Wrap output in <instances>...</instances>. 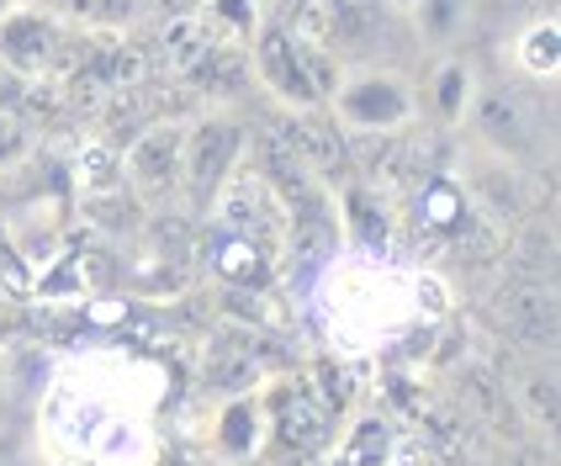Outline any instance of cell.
Listing matches in <instances>:
<instances>
[{
  "instance_id": "cell-1",
  "label": "cell",
  "mask_w": 561,
  "mask_h": 466,
  "mask_svg": "<svg viewBox=\"0 0 561 466\" xmlns=\"http://www.w3.org/2000/svg\"><path fill=\"white\" fill-rule=\"evenodd\" d=\"M329 106L350 133H392V127H403L413 117V91L392 69H366L355 80H340Z\"/></svg>"
},
{
  "instance_id": "cell-2",
  "label": "cell",
  "mask_w": 561,
  "mask_h": 466,
  "mask_svg": "<svg viewBox=\"0 0 561 466\" xmlns=\"http://www.w3.org/2000/svg\"><path fill=\"white\" fill-rule=\"evenodd\" d=\"M244 155V127L228 117H202V123L181 133V186H191L196 202H218L228 175L239 170Z\"/></svg>"
},
{
  "instance_id": "cell-3",
  "label": "cell",
  "mask_w": 561,
  "mask_h": 466,
  "mask_svg": "<svg viewBox=\"0 0 561 466\" xmlns=\"http://www.w3.org/2000/svg\"><path fill=\"white\" fill-rule=\"evenodd\" d=\"M123 175L133 181V191L144 202H164L181 191V127L154 123L133 138V149L123 159Z\"/></svg>"
},
{
  "instance_id": "cell-4",
  "label": "cell",
  "mask_w": 561,
  "mask_h": 466,
  "mask_svg": "<svg viewBox=\"0 0 561 466\" xmlns=\"http://www.w3.org/2000/svg\"><path fill=\"white\" fill-rule=\"evenodd\" d=\"M477 133L499 159H525L540 144V112L519 91H488L477 95Z\"/></svg>"
},
{
  "instance_id": "cell-5",
  "label": "cell",
  "mask_w": 561,
  "mask_h": 466,
  "mask_svg": "<svg viewBox=\"0 0 561 466\" xmlns=\"http://www.w3.org/2000/svg\"><path fill=\"white\" fill-rule=\"evenodd\" d=\"M254 64H260L265 86H271L286 106H297V112L323 106V95H318V86H312V75H308V54H302V43H297L286 27L260 32V43H254Z\"/></svg>"
},
{
  "instance_id": "cell-6",
  "label": "cell",
  "mask_w": 561,
  "mask_h": 466,
  "mask_svg": "<svg viewBox=\"0 0 561 466\" xmlns=\"http://www.w3.org/2000/svg\"><path fill=\"white\" fill-rule=\"evenodd\" d=\"M59 54V22L48 11H32V5H11L5 22H0V64H11L16 75H43Z\"/></svg>"
},
{
  "instance_id": "cell-7",
  "label": "cell",
  "mask_w": 561,
  "mask_h": 466,
  "mask_svg": "<svg viewBox=\"0 0 561 466\" xmlns=\"http://www.w3.org/2000/svg\"><path fill=\"white\" fill-rule=\"evenodd\" d=\"M499 323L530 350L557 344V292L551 281H514L499 292Z\"/></svg>"
},
{
  "instance_id": "cell-8",
  "label": "cell",
  "mask_w": 561,
  "mask_h": 466,
  "mask_svg": "<svg viewBox=\"0 0 561 466\" xmlns=\"http://www.w3.org/2000/svg\"><path fill=\"white\" fill-rule=\"evenodd\" d=\"M467 202L488 223H508L514 213H519V191H514V170H508V159H493V164H477V170H471Z\"/></svg>"
},
{
  "instance_id": "cell-9",
  "label": "cell",
  "mask_w": 561,
  "mask_h": 466,
  "mask_svg": "<svg viewBox=\"0 0 561 466\" xmlns=\"http://www.w3.org/2000/svg\"><path fill=\"white\" fill-rule=\"evenodd\" d=\"M123 149L112 138H85L75 155V186L85 196H101V191H123Z\"/></svg>"
},
{
  "instance_id": "cell-10",
  "label": "cell",
  "mask_w": 561,
  "mask_h": 466,
  "mask_svg": "<svg viewBox=\"0 0 561 466\" xmlns=\"http://www.w3.org/2000/svg\"><path fill=\"white\" fill-rule=\"evenodd\" d=\"M191 80L207 95H233L250 80V59H244V48H233V43H213L202 59L191 64Z\"/></svg>"
},
{
  "instance_id": "cell-11",
  "label": "cell",
  "mask_w": 561,
  "mask_h": 466,
  "mask_svg": "<svg viewBox=\"0 0 561 466\" xmlns=\"http://www.w3.org/2000/svg\"><path fill=\"white\" fill-rule=\"evenodd\" d=\"M514 59H519V69H525L530 80H557V69H561V27H557V16H546V22L525 27Z\"/></svg>"
},
{
  "instance_id": "cell-12",
  "label": "cell",
  "mask_w": 561,
  "mask_h": 466,
  "mask_svg": "<svg viewBox=\"0 0 561 466\" xmlns=\"http://www.w3.org/2000/svg\"><path fill=\"white\" fill-rule=\"evenodd\" d=\"M471 106V69L467 64H439L435 75V112L439 123H461V112Z\"/></svg>"
},
{
  "instance_id": "cell-13",
  "label": "cell",
  "mask_w": 561,
  "mask_h": 466,
  "mask_svg": "<svg viewBox=\"0 0 561 466\" xmlns=\"http://www.w3.org/2000/svg\"><path fill=\"white\" fill-rule=\"evenodd\" d=\"M519 408H525V419H530L535 430H557V382L551 376H530V382H519Z\"/></svg>"
},
{
  "instance_id": "cell-14",
  "label": "cell",
  "mask_w": 561,
  "mask_h": 466,
  "mask_svg": "<svg viewBox=\"0 0 561 466\" xmlns=\"http://www.w3.org/2000/svg\"><path fill=\"white\" fill-rule=\"evenodd\" d=\"M413 11H419V22H424V32H430V37H450V32L461 27L467 0H419Z\"/></svg>"
},
{
  "instance_id": "cell-15",
  "label": "cell",
  "mask_w": 561,
  "mask_h": 466,
  "mask_svg": "<svg viewBox=\"0 0 561 466\" xmlns=\"http://www.w3.org/2000/svg\"><path fill=\"white\" fill-rule=\"evenodd\" d=\"M27 149H32V133L22 127V117L16 112H0V170L16 164V159H27Z\"/></svg>"
},
{
  "instance_id": "cell-16",
  "label": "cell",
  "mask_w": 561,
  "mask_h": 466,
  "mask_svg": "<svg viewBox=\"0 0 561 466\" xmlns=\"http://www.w3.org/2000/svg\"><path fill=\"white\" fill-rule=\"evenodd\" d=\"M27 101H32V80L16 75L11 64H0V112H16V106H27Z\"/></svg>"
},
{
  "instance_id": "cell-17",
  "label": "cell",
  "mask_w": 561,
  "mask_h": 466,
  "mask_svg": "<svg viewBox=\"0 0 561 466\" xmlns=\"http://www.w3.org/2000/svg\"><path fill=\"white\" fill-rule=\"evenodd\" d=\"M254 440V413H250V404H233L228 408V430H222V445L228 451H244Z\"/></svg>"
},
{
  "instance_id": "cell-18",
  "label": "cell",
  "mask_w": 561,
  "mask_h": 466,
  "mask_svg": "<svg viewBox=\"0 0 561 466\" xmlns=\"http://www.w3.org/2000/svg\"><path fill=\"white\" fill-rule=\"evenodd\" d=\"M207 0H159V11H164V22H175V16H196Z\"/></svg>"
},
{
  "instance_id": "cell-19",
  "label": "cell",
  "mask_w": 561,
  "mask_h": 466,
  "mask_svg": "<svg viewBox=\"0 0 561 466\" xmlns=\"http://www.w3.org/2000/svg\"><path fill=\"white\" fill-rule=\"evenodd\" d=\"M64 11H95V0H59Z\"/></svg>"
},
{
  "instance_id": "cell-20",
  "label": "cell",
  "mask_w": 561,
  "mask_h": 466,
  "mask_svg": "<svg viewBox=\"0 0 561 466\" xmlns=\"http://www.w3.org/2000/svg\"><path fill=\"white\" fill-rule=\"evenodd\" d=\"M159 466H191V462H181V456H164V462H159Z\"/></svg>"
},
{
  "instance_id": "cell-21",
  "label": "cell",
  "mask_w": 561,
  "mask_h": 466,
  "mask_svg": "<svg viewBox=\"0 0 561 466\" xmlns=\"http://www.w3.org/2000/svg\"><path fill=\"white\" fill-rule=\"evenodd\" d=\"M11 5H16V0H0V22H5V11H11Z\"/></svg>"
},
{
  "instance_id": "cell-22",
  "label": "cell",
  "mask_w": 561,
  "mask_h": 466,
  "mask_svg": "<svg viewBox=\"0 0 561 466\" xmlns=\"http://www.w3.org/2000/svg\"><path fill=\"white\" fill-rule=\"evenodd\" d=\"M398 5H419V0H398Z\"/></svg>"
}]
</instances>
